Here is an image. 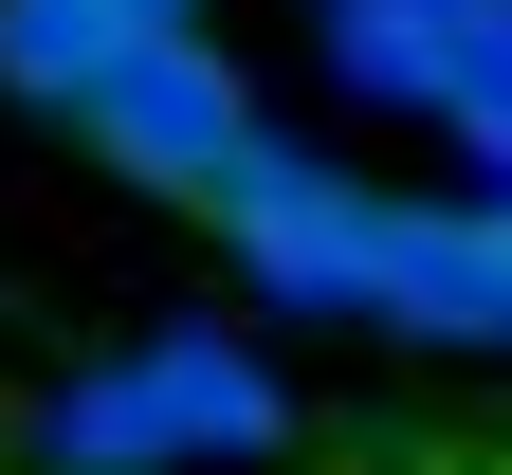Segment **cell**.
Instances as JSON below:
<instances>
[{
  "instance_id": "cell-4",
  "label": "cell",
  "mask_w": 512,
  "mask_h": 475,
  "mask_svg": "<svg viewBox=\"0 0 512 475\" xmlns=\"http://www.w3.org/2000/svg\"><path fill=\"white\" fill-rule=\"evenodd\" d=\"M128 37H147L128 0H0V92H19V110H74Z\"/></svg>"
},
{
  "instance_id": "cell-3",
  "label": "cell",
  "mask_w": 512,
  "mask_h": 475,
  "mask_svg": "<svg viewBox=\"0 0 512 475\" xmlns=\"http://www.w3.org/2000/svg\"><path fill=\"white\" fill-rule=\"evenodd\" d=\"M202 220L256 256V293H293V311H366L384 293V183H348V165H293L275 128L220 165V201Z\"/></svg>"
},
{
  "instance_id": "cell-2",
  "label": "cell",
  "mask_w": 512,
  "mask_h": 475,
  "mask_svg": "<svg viewBox=\"0 0 512 475\" xmlns=\"http://www.w3.org/2000/svg\"><path fill=\"white\" fill-rule=\"evenodd\" d=\"M74 128H92V147L147 183V201H183V220H202V201H220V165L256 147V92H238V55H220L202 19H147V37H128L110 74L74 92Z\"/></svg>"
},
{
  "instance_id": "cell-1",
  "label": "cell",
  "mask_w": 512,
  "mask_h": 475,
  "mask_svg": "<svg viewBox=\"0 0 512 475\" xmlns=\"http://www.w3.org/2000/svg\"><path fill=\"white\" fill-rule=\"evenodd\" d=\"M275 439H293V384L238 329H147V348L74 366L55 421H37L55 475H183V457H275Z\"/></svg>"
},
{
  "instance_id": "cell-5",
  "label": "cell",
  "mask_w": 512,
  "mask_h": 475,
  "mask_svg": "<svg viewBox=\"0 0 512 475\" xmlns=\"http://www.w3.org/2000/svg\"><path fill=\"white\" fill-rule=\"evenodd\" d=\"M476 475H512V457H476Z\"/></svg>"
}]
</instances>
